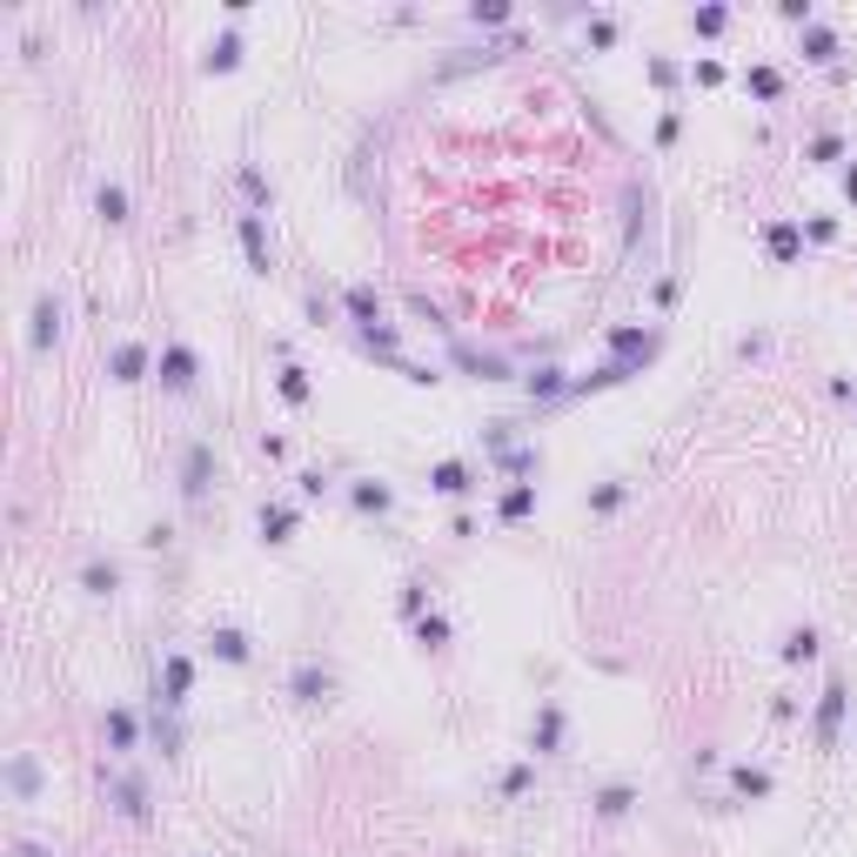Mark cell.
Here are the masks:
<instances>
[{
    "mask_svg": "<svg viewBox=\"0 0 857 857\" xmlns=\"http://www.w3.org/2000/svg\"><path fill=\"white\" fill-rule=\"evenodd\" d=\"M235 235H241V254H248V269H254V275H269V269H275V241H269V221L248 208V215H235Z\"/></svg>",
    "mask_w": 857,
    "mask_h": 857,
    "instance_id": "cell-13",
    "label": "cell"
},
{
    "mask_svg": "<svg viewBox=\"0 0 857 857\" xmlns=\"http://www.w3.org/2000/svg\"><path fill=\"white\" fill-rule=\"evenodd\" d=\"M449 362H456L463 376H476V382H509V362H502L496 349H476V341H463V335H449Z\"/></svg>",
    "mask_w": 857,
    "mask_h": 857,
    "instance_id": "cell-12",
    "label": "cell"
},
{
    "mask_svg": "<svg viewBox=\"0 0 857 857\" xmlns=\"http://www.w3.org/2000/svg\"><path fill=\"white\" fill-rule=\"evenodd\" d=\"M837 235H844V221H837V215H804V241H817V248H824V241H837Z\"/></svg>",
    "mask_w": 857,
    "mask_h": 857,
    "instance_id": "cell-45",
    "label": "cell"
},
{
    "mask_svg": "<svg viewBox=\"0 0 857 857\" xmlns=\"http://www.w3.org/2000/svg\"><path fill=\"white\" fill-rule=\"evenodd\" d=\"M167 536H175L167 523H148V530H141V543H148V550H167Z\"/></svg>",
    "mask_w": 857,
    "mask_h": 857,
    "instance_id": "cell-57",
    "label": "cell"
},
{
    "mask_svg": "<svg viewBox=\"0 0 857 857\" xmlns=\"http://www.w3.org/2000/svg\"><path fill=\"white\" fill-rule=\"evenodd\" d=\"M691 80H697V88H724V80H730V67H724L717 54H704V61H691Z\"/></svg>",
    "mask_w": 857,
    "mask_h": 857,
    "instance_id": "cell-43",
    "label": "cell"
},
{
    "mask_svg": "<svg viewBox=\"0 0 857 857\" xmlns=\"http://www.w3.org/2000/svg\"><path fill=\"white\" fill-rule=\"evenodd\" d=\"M563 744H569V717H563V704H536L530 750H536V757H563Z\"/></svg>",
    "mask_w": 857,
    "mask_h": 857,
    "instance_id": "cell-14",
    "label": "cell"
},
{
    "mask_svg": "<svg viewBox=\"0 0 857 857\" xmlns=\"http://www.w3.org/2000/svg\"><path fill=\"white\" fill-rule=\"evenodd\" d=\"M650 235V188L643 182H630V248Z\"/></svg>",
    "mask_w": 857,
    "mask_h": 857,
    "instance_id": "cell-41",
    "label": "cell"
},
{
    "mask_svg": "<svg viewBox=\"0 0 857 857\" xmlns=\"http://www.w3.org/2000/svg\"><path fill=\"white\" fill-rule=\"evenodd\" d=\"M798 54H804L811 67H831V74H837L844 41H837V28H831V21H811V28H798Z\"/></svg>",
    "mask_w": 857,
    "mask_h": 857,
    "instance_id": "cell-17",
    "label": "cell"
},
{
    "mask_svg": "<svg viewBox=\"0 0 857 857\" xmlns=\"http://www.w3.org/2000/svg\"><path fill=\"white\" fill-rule=\"evenodd\" d=\"M804 161H811V167H844V161H850V148H844V134H837V128H824V134H811Z\"/></svg>",
    "mask_w": 857,
    "mask_h": 857,
    "instance_id": "cell-35",
    "label": "cell"
},
{
    "mask_svg": "<svg viewBox=\"0 0 857 857\" xmlns=\"http://www.w3.org/2000/svg\"><path fill=\"white\" fill-rule=\"evenodd\" d=\"M763 248H770V262H778V269H791L798 254H804V221L770 215V221H763Z\"/></svg>",
    "mask_w": 857,
    "mask_h": 857,
    "instance_id": "cell-15",
    "label": "cell"
},
{
    "mask_svg": "<svg viewBox=\"0 0 857 857\" xmlns=\"http://www.w3.org/2000/svg\"><path fill=\"white\" fill-rule=\"evenodd\" d=\"M763 349H770V335H737V356H744V362H757Z\"/></svg>",
    "mask_w": 857,
    "mask_h": 857,
    "instance_id": "cell-53",
    "label": "cell"
},
{
    "mask_svg": "<svg viewBox=\"0 0 857 857\" xmlns=\"http://www.w3.org/2000/svg\"><path fill=\"white\" fill-rule=\"evenodd\" d=\"M496 469H502V476H517V482H530V476L543 469V449L517 443V449H502V456H496Z\"/></svg>",
    "mask_w": 857,
    "mask_h": 857,
    "instance_id": "cell-37",
    "label": "cell"
},
{
    "mask_svg": "<svg viewBox=\"0 0 857 857\" xmlns=\"http://www.w3.org/2000/svg\"><path fill=\"white\" fill-rule=\"evenodd\" d=\"M798 710H804V704H798V697H791V691H784V697H770V717H778V724H791V717H798Z\"/></svg>",
    "mask_w": 857,
    "mask_h": 857,
    "instance_id": "cell-54",
    "label": "cell"
},
{
    "mask_svg": "<svg viewBox=\"0 0 857 857\" xmlns=\"http://www.w3.org/2000/svg\"><path fill=\"white\" fill-rule=\"evenodd\" d=\"M569 382H576V376H569L563 362H543V369H530V376H523V395H530V409H550V402H563V395H569Z\"/></svg>",
    "mask_w": 857,
    "mask_h": 857,
    "instance_id": "cell-18",
    "label": "cell"
},
{
    "mask_svg": "<svg viewBox=\"0 0 857 857\" xmlns=\"http://www.w3.org/2000/svg\"><path fill=\"white\" fill-rule=\"evenodd\" d=\"M530 784H536V763H509L502 770V798H523Z\"/></svg>",
    "mask_w": 857,
    "mask_h": 857,
    "instance_id": "cell-47",
    "label": "cell"
},
{
    "mask_svg": "<svg viewBox=\"0 0 857 857\" xmlns=\"http://www.w3.org/2000/svg\"><path fill=\"white\" fill-rule=\"evenodd\" d=\"M482 449H489V456L517 449V422H482Z\"/></svg>",
    "mask_w": 857,
    "mask_h": 857,
    "instance_id": "cell-44",
    "label": "cell"
},
{
    "mask_svg": "<svg viewBox=\"0 0 857 857\" xmlns=\"http://www.w3.org/2000/svg\"><path fill=\"white\" fill-rule=\"evenodd\" d=\"M844 717H850V683L831 676V683H824V697H817V710H811V737H817V750H837Z\"/></svg>",
    "mask_w": 857,
    "mask_h": 857,
    "instance_id": "cell-4",
    "label": "cell"
},
{
    "mask_svg": "<svg viewBox=\"0 0 857 857\" xmlns=\"http://www.w3.org/2000/svg\"><path fill=\"white\" fill-rule=\"evenodd\" d=\"M101 737H108L115 757H128V750H141V717H134L128 704H108V710H101Z\"/></svg>",
    "mask_w": 857,
    "mask_h": 857,
    "instance_id": "cell-21",
    "label": "cell"
},
{
    "mask_svg": "<svg viewBox=\"0 0 857 857\" xmlns=\"http://www.w3.org/2000/svg\"><path fill=\"white\" fill-rule=\"evenodd\" d=\"M215 476H221V456H215V443H208V436L182 443V469H175V489H182V502H202V496L215 489Z\"/></svg>",
    "mask_w": 857,
    "mask_h": 857,
    "instance_id": "cell-2",
    "label": "cell"
},
{
    "mask_svg": "<svg viewBox=\"0 0 857 857\" xmlns=\"http://www.w3.org/2000/svg\"><path fill=\"white\" fill-rule=\"evenodd\" d=\"M154 382H161V395H195L202 389V349L195 341H161V356H154Z\"/></svg>",
    "mask_w": 857,
    "mask_h": 857,
    "instance_id": "cell-1",
    "label": "cell"
},
{
    "mask_svg": "<svg viewBox=\"0 0 857 857\" xmlns=\"http://www.w3.org/2000/svg\"><path fill=\"white\" fill-rule=\"evenodd\" d=\"M463 21H469V28H509V21H517V8H509V0H469Z\"/></svg>",
    "mask_w": 857,
    "mask_h": 857,
    "instance_id": "cell-39",
    "label": "cell"
},
{
    "mask_svg": "<svg viewBox=\"0 0 857 857\" xmlns=\"http://www.w3.org/2000/svg\"><path fill=\"white\" fill-rule=\"evenodd\" d=\"M341 308H349L356 335H369V328H382V322H389V308H382L376 282H349V289H341Z\"/></svg>",
    "mask_w": 857,
    "mask_h": 857,
    "instance_id": "cell-16",
    "label": "cell"
},
{
    "mask_svg": "<svg viewBox=\"0 0 857 857\" xmlns=\"http://www.w3.org/2000/svg\"><path fill=\"white\" fill-rule=\"evenodd\" d=\"M691 34L697 41H724L730 34V8H724V0H697V8H691Z\"/></svg>",
    "mask_w": 857,
    "mask_h": 857,
    "instance_id": "cell-31",
    "label": "cell"
},
{
    "mask_svg": "<svg viewBox=\"0 0 857 857\" xmlns=\"http://www.w3.org/2000/svg\"><path fill=\"white\" fill-rule=\"evenodd\" d=\"M476 482H482V476H476L469 463H456V456H449V463H436V469H428V489H436V496H456V502H463V496H469Z\"/></svg>",
    "mask_w": 857,
    "mask_h": 857,
    "instance_id": "cell-26",
    "label": "cell"
},
{
    "mask_svg": "<svg viewBox=\"0 0 857 857\" xmlns=\"http://www.w3.org/2000/svg\"><path fill=\"white\" fill-rule=\"evenodd\" d=\"M101 791H108L115 817H128V824L148 817V778H141V770H108V763H101Z\"/></svg>",
    "mask_w": 857,
    "mask_h": 857,
    "instance_id": "cell-5",
    "label": "cell"
},
{
    "mask_svg": "<svg viewBox=\"0 0 857 857\" xmlns=\"http://www.w3.org/2000/svg\"><path fill=\"white\" fill-rule=\"evenodd\" d=\"M744 95L763 101V108H778V101H784V67H778V61H750V67H744Z\"/></svg>",
    "mask_w": 857,
    "mask_h": 857,
    "instance_id": "cell-23",
    "label": "cell"
},
{
    "mask_svg": "<svg viewBox=\"0 0 857 857\" xmlns=\"http://www.w3.org/2000/svg\"><path fill=\"white\" fill-rule=\"evenodd\" d=\"M154 744H161V757H182V724L175 717H154Z\"/></svg>",
    "mask_w": 857,
    "mask_h": 857,
    "instance_id": "cell-48",
    "label": "cell"
},
{
    "mask_svg": "<svg viewBox=\"0 0 857 857\" xmlns=\"http://www.w3.org/2000/svg\"><path fill=\"white\" fill-rule=\"evenodd\" d=\"M289 697H295L302 710L328 704V697H335V670H328V663H315V657H302V663L289 670Z\"/></svg>",
    "mask_w": 857,
    "mask_h": 857,
    "instance_id": "cell-8",
    "label": "cell"
},
{
    "mask_svg": "<svg viewBox=\"0 0 857 857\" xmlns=\"http://www.w3.org/2000/svg\"><path fill=\"white\" fill-rule=\"evenodd\" d=\"M837 188H844V202H850V208H857V154H850V161H844V167H837Z\"/></svg>",
    "mask_w": 857,
    "mask_h": 857,
    "instance_id": "cell-52",
    "label": "cell"
},
{
    "mask_svg": "<svg viewBox=\"0 0 857 857\" xmlns=\"http://www.w3.org/2000/svg\"><path fill=\"white\" fill-rule=\"evenodd\" d=\"M80 589H88V596H115L121 589V563L115 556H88V563H80Z\"/></svg>",
    "mask_w": 857,
    "mask_h": 857,
    "instance_id": "cell-32",
    "label": "cell"
},
{
    "mask_svg": "<svg viewBox=\"0 0 857 857\" xmlns=\"http://www.w3.org/2000/svg\"><path fill=\"white\" fill-rule=\"evenodd\" d=\"M349 502H356V517H389V509H395V489H389L382 476H356V482H349Z\"/></svg>",
    "mask_w": 857,
    "mask_h": 857,
    "instance_id": "cell-24",
    "label": "cell"
},
{
    "mask_svg": "<svg viewBox=\"0 0 857 857\" xmlns=\"http://www.w3.org/2000/svg\"><path fill=\"white\" fill-rule=\"evenodd\" d=\"M817 650H824V637H817L811 623H798V630H791V637L778 643V657H784L791 670H798V663H817Z\"/></svg>",
    "mask_w": 857,
    "mask_h": 857,
    "instance_id": "cell-36",
    "label": "cell"
},
{
    "mask_svg": "<svg viewBox=\"0 0 857 857\" xmlns=\"http://www.w3.org/2000/svg\"><path fill=\"white\" fill-rule=\"evenodd\" d=\"M395 610H402L409 623H422V617H428V583H422V576H409V583H402V596H395Z\"/></svg>",
    "mask_w": 857,
    "mask_h": 857,
    "instance_id": "cell-40",
    "label": "cell"
},
{
    "mask_svg": "<svg viewBox=\"0 0 857 857\" xmlns=\"http://www.w3.org/2000/svg\"><path fill=\"white\" fill-rule=\"evenodd\" d=\"M449 637H456V630H449V617H443V610H428V617L415 623V650H422V657H443V650H449Z\"/></svg>",
    "mask_w": 857,
    "mask_h": 857,
    "instance_id": "cell-34",
    "label": "cell"
},
{
    "mask_svg": "<svg viewBox=\"0 0 857 857\" xmlns=\"http://www.w3.org/2000/svg\"><path fill=\"white\" fill-rule=\"evenodd\" d=\"M254 449H262L269 463H282V456H289V443H282V436H269V428H262V443H254Z\"/></svg>",
    "mask_w": 857,
    "mask_h": 857,
    "instance_id": "cell-56",
    "label": "cell"
},
{
    "mask_svg": "<svg viewBox=\"0 0 857 857\" xmlns=\"http://www.w3.org/2000/svg\"><path fill=\"white\" fill-rule=\"evenodd\" d=\"M14 857H54V850H47V844H34V837H21V844H14Z\"/></svg>",
    "mask_w": 857,
    "mask_h": 857,
    "instance_id": "cell-58",
    "label": "cell"
},
{
    "mask_svg": "<svg viewBox=\"0 0 857 857\" xmlns=\"http://www.w3.org/2000/svg\"><path fill=\"white\" fill-rule=\"evenodd\" d=\"M643 74H650V88H663V95H670L676 80H683V67H676L670 54H650V61H643Z\"/></svg>",
    "mask_w": 857,
    "mask_h": 857,
    "instance_id": "cell-42",
    "label": "cell"
},
{
    "mask_svg": "<svg viewBox=\"0 0 857 857\" xmlns=\"http://www.w3.org/2000/svg\"><path fill=\"white\" fill-rule=\"evenodd\" d=\"M208 650H215V663H228V670H248V663H254V637L235 630V623H215V630H208Z\"/></svg>",
    "mask_w": 857,
    "mask_h": 857,
    "instance_id": "cell-20",
    "label": "cell"
},
{
    "mask_svg": "<svg viewBox=\"0 0 857 857\" xmlns=\"http://www.w3.org/2000/svg\"><path fill=\"white\" fill-rule=\"evenodd\" d=\"M409 315H415V322H428V328H443V335H449V315H443L436 302H428V295H409Z\"/></svg>",
    "mask_w": 857,
    "mask_h": 857,
    "instance_id": "cell-50",
    "label": "cell"
},
{
    "mask_svg": "<svg viewBox=\"0 0 857 857\" xmlns=\"http://www.w3.org/2000/svg\"><path fill=\"white\" fill-rule=\"evenodd\" d=\"M583 502H589V517H617V509L630 502V482H617V476H610V482H596Z\"/></svg>",
    "mask_w": 857,
    "mask_h": 857,
    "instance_id": "cell-38",
    "label": "cell"
},
{
    "mask_svg": "<svg viewBox=\"0 0 857 857\" xmlns=\"http://www.w3.org/2000/svg\"><path fill=\"white\" fill-rule=\"evenodd\" d=\"M610 362H630L637 376L657 362V349H663V328H643V322H610Z\"/></svg>",
    "mask_w": 857,
    "mask_h": 857,
    "instance_id": "cell-3",
    "label": "cell"
},
{
    "mask_svg": "<svg viewBox=\"0 0 857 857\" xmlns=\"http://www.w3.org/2000/svg\"><path fill=\"white\" fill-rule=\"evenodd\" d=\"M650 302H657V308H670V302H676V275H657V289H650Z\"/></svg>",
    "mask_w": 857,
    "mask_h": 857,
    "instance_id": "cell-55",
    "label": "cell"
},
{
    "mask_svg": "<svg viewBox=\"0 0 857 857\" xmlns=\"http://www.w3.org/2000/svg\"><path fill=\"white\" fill-rule=\"evenodd\" d=\"M254 530H262L269 550H282V543H295V530H302V509H295L289 496H269L262 509H254Z\"/></svg>",
    "mask_w": 857,
    "mask_h": 857,
    "instance_id": "cell-9",
    "label": "cell"
},
{
    "mask_svg": "<svg viewBox=\"0 0 857 857\" xmlns=\"http://www.w3.org/2000/svg\"><path fill=\"white\" fill-rule=\"evenodd\" d=\"M583 41H589L596 54H610V47L623 41V21H617V14H604V8H589V14H583Z\"/></svg>",
    "mask_w": 857,
    "mask_h": 857,
    "instance_id": "cell-33",
    "label": "cell"
},
{
    "mask_svg": "<svg viewBox=\"0 0 857 857\" xmlns=\"http://www.w3.org/2000/svg\"><path fill=\"white\" fill-rule=\"evenodd\" d=\"M188 691H195V657H188V650H167V657H161V710H167V717L188 710Z\"/></svg>",
    "mask_w": 857,
    "mask_h": 857,
    "instance_id": "cell-7",
    "label": "cell"
},
{
    "mask_svg": "<svg viewBox=\"0 0 857 857\" xmlns=\"http://www.w3.org/2000/svg\"><path fill=\"white\" fill-rule=\"evenodd\" d=\"M0 778H8V798H14V804H41V791H47V770H41L34 750H14Z\"/></svg>",
    "mask_w": 857,
    "mask_h": 857,
    "instance_id": "cell-11",
    "label": "cell"
},
{
    "mask_svg": "<svg viewBox=\"0 0 857 857\" xmlns=\"http://www.w3.org/2000/svg\"><path fill=\"white\" fill-rule=\"evenodd\" d=\"M589 811L604 817V824H623V817L637 811V784H623V778H617V784H604V791H589Z\"/></svg>",
    "mask_w": 857,
    "mask_h": 857,
    "instance_id": "cell-25",
    "label": "cell"
},
{
    "mask_svg": "<svg viewBox=\"0 0 857 857\" xmlns=\"http://www.w3.org/2000/svg\"><path fill=\"white\" fill-rule=\"evenodd\" d=\"M770 791H778V778L763 763H730V804H763Z\"/></svg>",
    "mask_w": 857,
    "mask_h": 857,
    "instance_id": "cell-22",
    "label": "cell"
},
{
    "mask_svg": "<svg viewBox=\"0 0 857 857\" xmlns=\"http://www.w3.org/2000/svg\"><path fill=\"white\" fill-rule=\"evenodd\" d=\"M536 502H543L536 482H509V489L496 496V517H502V523H530V517H536Z\"/></svg>",
    "mask_w": 857,
    "mask_h": 857,
    "instance_id": "cell-27",
    "label": "cell"
},
{
    "mask_svg": "<svg viewBox=\"0 0 857 857\" xmlns=\"http://www.w3.org/2000/svg\"><path fill=\"white\" fill-rule=\"evenodd\" d=\"M295 489H302V502H322V496L335 489V476H328V469H302V476H295Z\"/></svg>",
    "mask_w": 857,
    "mask_h": 857,
    "instance_id": "cell-46",
    "label": "cell"
},
{
    "mask_svg": "<svg viewBox=\"0 0 857 857\" xmlns=\"http://www.w3.org/2000/svg\"><path fill=\"white\" fill-rule=\"evenodd\" d=\"M61 322H67L61 295H54V289H41V295H34V315H28V349H34V356H47L54 341H61Z\"/></svg>",
    "mask_w": 857,
    "mask_h": 857,
    "instance_id": "cell-10",
    "label": "cell"
},
{
    "mask_svg": "<svg viewBox=\"0 0 857 857\" xmlns=\"http://www.w3.org/2000/svg\"><path fill=\"white\" fill-rule=\"evenodd\" d=\"M241 54H248L241 28H221V34L202 47V74H208V80H215V74H235V67H241Z\"/></svg>",
    "mask_w": 857,
    "mask_h": 857,
    "instance_id": "cell-19",
    "label": "cell"
},
{
    "mask_svg": "<svg viewBox=\"0 0 857 857\" xmlns=\"http://www.w3.org/2000/svg\"><path fill=\"white\" fill-rule=\"evenodd\" d=\"M235 188H241V202H248L254 215H269V208H275V188H269V175H262L254 161H241V167H235Z\"/></svg>",
    "mask_w": 857,
    "mask_h": 857,
    "instance_id": "cell-28",
    "label": "cell"
},
{
    "mask_svg": "<svg viewBox=\"0 0 857 857\" xmlns=\"http://www.w3.org/2000/svg\"><path fill=\"white\" fill-rule=\"evenodd\" d=\"M778 14H784L791 28H811V21H817V8H811V0H778Z\"/></svg>",
    "mask_w": 857,
    "mask_h": 857,
    "instance_id": "cell-51",
    "label": "cell"
},
{
    "mask_svg": "<svg viewBox=\"0 0 857 857\" xmlns=\"http://www.w3.org/2000/svg\"><path fill=\"white\" fill-rule=\"evenodd\" d=\"M275 395H282L289 409H308V402H315V382H308V369H302V362H282V369H275Z\"/></svg>",
    "mask_w": 857,
    "mask_h": 857,
    "instance_id": "cell-30",
    "label": "cell"
},
{
    "mask_svg": "<svg viewBox=\"0 0 857 857\" xmlns=\"http://www.w3.org/2000/svg\"><path fill=\"white\" fill-rule=\"evenodd\" d=\"M95 215H101L108 228H128V221H134V202H128V188H121V182H101V188H95Z\"/></svg>",
    "mask_w": 857,
    "mask_h": 857,
    "instance_id": "cell-29",
    "label": "cell"
},
{
    "mask_svg": "<svg viewBox=\"0 0 857 857\" xmlns=\"http://www.w3.org/2000/svg\"><path fill=\"white\" fill-rule=\"evenodd\" d=\"M108 382H121V389H134V382H154V349L148 341H115L108 349Z\"/></svg>",
    "mask_w": 857,
    "mask_h": 857,
    "instance_id": "cell-6",
    "label": "cell"
},
{
    "mask_svg": "<svg viewBox=\"0 0 857 857\" xmlns=\"http://www.w3.org/2000/svg\"><path fill=\"white\" fill-rule=\"evenodd\" d=\"M683 141V108H663L657 115V148H676Z\"/></svg>",
    "mask_w": 857,
    "mask_h": 857,
    "instance_id": "cell-49",
    "label": "cell"
}]
</instances>
